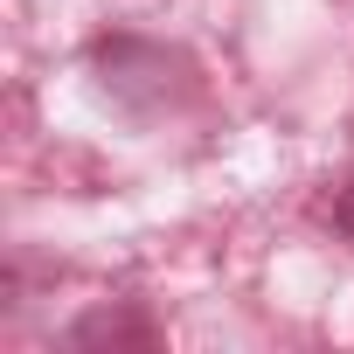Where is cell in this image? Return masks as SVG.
<instances>
[{
  "label": "cell",
  "mask_w": 354,
  "mask_h": 354,
  "mask_svg": "<svg viewBox=\"0 0 354 354\" xmlns=\"http://www.w3.org/2000/svg\"><path fill=\"white\" fill-rule=\"evenodd\" d=\"M333 230L354 243V188H340V195H333Z\"/></svg>",
  "instance_id": "cell-1"
}]
</instances>
